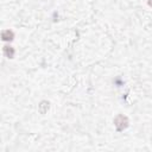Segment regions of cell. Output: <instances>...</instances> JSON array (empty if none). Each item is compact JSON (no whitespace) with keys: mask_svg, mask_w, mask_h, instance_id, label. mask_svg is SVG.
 <instances>
[{"mask_svg":"<svg viewBox=\"0 0 152 152\" xmlns=\"http://www.w3.org/2000/svg\"><path fill=\"white\" fill-rule=\"evenodd\" d=\"M114 125H115L118 131H124L128 126V119L123 114H119L114 119Z\"/></svg>","mask_w":152,"mask_h":152,"instance_id":"1","label":"cell"},{"mask_svg":"<svg viewBox=\"0 0 152 152\" xmlns=\"http://www.w3.org/2000/svg\"><path fill=\"white\" fill-rule=\"evenodd\" d=\"M148 5H150V6H152V0H148Z\"/></svg>","mask_w":152,"mask_h":152,"instance_id":"5","label":"cell"},{"mask_svg":"<svg viewBox=\"0 0 152 152\" xmlns=\"http://www.w3.org/2000/svg\"><path fill=\"white\" fill-rule=\"evenodd\" d=\"M1 37H3V41H12L14 35L12 31H10V30H5V31H3L1 34Z\"/></svg>","mask_w":152,"mask_h":152,"instance_id":"2","label":"cell"},{"mask_svg":"<svg viewBox=\"0 0 152 152\" xmlns=\"http://www.w3.org/2000/svg\"><path fill=\"white\" fill-rule=\"evenodd\" d=\"M4 54L6 55V57L12 58L13 55H14V50H13L12 46H4Z\"/></svg>","mask_w":152,"mask_h":152,"instance_id":"3","label":"cell"},{"mask_svg":"<svg viewBox=\"0 0 152 152\" xmlns=\"http://www.w3.org/2000/svg\"><path fill=\"white\" fill-rule=\"evenodd\" d=\"M48 109H49V102L43 101V102L39 105V112H41L42 114H45V113L48 112Z\"/></svg>","mask_w":152,"mask_h":152,"instance_id":"4","label":"cell"}]
</instances>
